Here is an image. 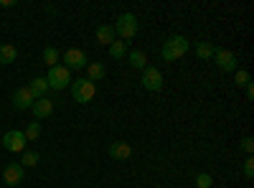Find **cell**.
Returning <instances> with one entry per match:
<instances>
[{
    "label": "cell",
    "mask_w": 254,
    "mask_h": 188,
    "mask_svg": "<svg viewBox=\"0 0 254 188\" xmlns=\"http://www.w3.org/2000/svg\"><path fill=\"white\" fill-rule=\"evenodd\" d=\"M188 38L186 36H171L163 44V49H160V54H163V61H168V64H173V61H178L181 56H186L188 54Z\"/></svg>",
    "instance_id": "cell-1"
},
{
    "label": "cell",
    "mask_w": 254,
    "mask_h": 188,
    "mask_svg": "<svg viewBox=\"0 0 254 188\" xmlns=\"http://www.w3.org/2000/svg\"><path fill=\"white\" fill-rule=\"evenodd\" d=\"M112 28H115V36L125 38V44H127V41H132L137 36V15L135 13H120L117 23Z\"/></svg>",
    "instance_id": "cell-2"
},
{
    "label": "cell",
    "mask_w": 254,
    "mask_h": 188,
    "mask_svg": "<svg viewBox=\"0 0 254 188\" xmlns=\"http://www.w3.org/2000/svg\"><path fill=\"white\" fill-rule=\"evenodd\" d=\"M71 94H74V102L87 104V102H92L97 97V84H94V81H89L87 76L76 79V81H71Z\"/></svg>",
    "instance_id": "cell-3"
},
{
    "label": "cell",
    "mask_w": 254,
    "mask_h": 188,
    "mask_svg": "<svg viewBox=\"0 0 254 188\" xmlns=\"http://www.w3.org/2000/svg\"><path fill=\"white\" fill-rule=\"evenodd\" d=\"M46 81H49V89H56V92H61V89H69L71 87V71L64 66V64H59V66H54V69H49V76H46Z\"/></svg>",
    "instance_id": "cell-4"
},
{
    "label": "cell",
    "mask_w": 254,
    "mask_h": 188,
    "mask_svg": "<svg viewBox=\"0 0 254 188\" xmlns=\"http://www.w3.org/2000/svg\"><path fill=\"white\" fill-rule=\"evenodd\" d=\"M214 61H216V66L221 71H237L239 69V59L234 51H229V49H216L214 51Z\"/></svg>",
    "instance_id": "cell-5"
},
{
    "label": "cell",
    "mask_w": 254,
    "mask_h": 188,
    "mask_svg": "<svg viewBox=\"0 0 254 188\" xmlns=\"http://www.w3.org/2000/svg\"><path fill=\"white\" fill-rule=\"evenodd\" d=\"M26 145H28V140H26V135L20 132V130H8L3 135V148L8 153H23Z\"/></svg>",
    "instance_id": "cell-6"
},
{
    "label": "cell",
    "mask_w": 254,
    "mask_h": 188,
    "mask_svg": "<svg viewBox=\"0 0 254 188\" xmlns=\"http://www.w3.org/2000/svg\"><path fill=\"white\" fill-rule=\"evenodd\" d=\"M61 61H64V66H66L69 71L71 69H87V54H84L81 49H69V51H64V56H61Z\"/></svg>",
    "instance_id": "cell-7"
},
{
    "label": "cell",
    "mask_w": 254,
    "mask_h": 188,
    "mask_svg": "<svg viewBox=\"0 0 254 188\" xmlns=\"http://www.w3.org/2000/svg\"><path fill=\"white\" fill-rule=\"evenodd\" d=\"M163 74L155 69V66H145L142 69V87L147 89V92H160L163 89Z\"/></svg>",
    "instance_id": "cell-8"
},
{
    "label": "cell",
    "mask_w": 254,
    "mask_h": 188,
    "mask_svg": "<svg viewBox=\"0 0 254 188\" xmlns=\"http://www.w3.org/2000/svg\"><path fill=\"white\" fill-rule=\"evenodd\" d=\"M23 176H26V168L20 163H8L5 168H3V183L10 186V188L23 183Z\"/></svg>",
    "instance_id": "cell-9"
},
{
    "label": "cell",
    "mask_w": 254,
    "mask_h": 188,
    "mask_svg": "<svg viewBox=\"0 0 254 188\" xmlns=\"http://www.w3.org/2000/svg\"><path fill=\"white\" fill-rule=\"evenodd\" d=\"M33 102H36V97L31 94L28 87H18V89L13 92V107H15V110H31Z\"/></svg>",
    "instance_id": "cell-10"
},
{
    "label": "cell",
    "mask_w": 254,
    "mask_h": 188,
    "mask_svg": "<svg viewBox=\"0 0 254 188\" xmlns=\"http://www.w3.org/2000/svg\"><path fill=\"white\" fill-rule=\"evenodd\" d=\"M107 153H110L112 160H130V158H132V148H130V142H125V140L112 142Z\"/></svg>",
    "instance_id": "cell-11"
},
{
    "label": "cell",
    "mask_w": 254,
    "mask_h": 188,
    "mask_svg": "<svg viewBox=\"0 0 254 188\" xmlns=\"http://www.w3.org/2000/svg\"><path fill=\"white\" fill-rule=\"evenodd\" d=\"M33 117L36 120H46V117H51V112H54V102L49 99V97H41V99H36L33 102Z\"/></svg>",
    "instance_id": "cell-12"
},
{
    "label": "cell",
    "mask_w": 254,
    "mask_h": 188,
    "mask_svg": "<svg viewBox=\"0 0 254 188\" xmlns=\"http://www.w3.org/2000/svg\"><path fill=\"white\" fill-rule=\"evenodd\" d=\"M112 41H117V36H115V28H112L110 23L97 26V44H102V46H110Z\"/></svg>",
    "instance_id": "cell-13"
},
{
    "label": "cell",
    "mask_w": 254,
    "mask_h": 188,
    "mask_svg": "<svg viewBox=\"0 0 254 188\" xmlns=\"http://www.w3.org/2000/svg\"><path fill=\"white\" fill-rule=\"evenodd\" d=\"M28 89H31V94H33L36 99L46 97V92H49V81H46V76H36V79H31Z\"/></svg>",
    "instance_id": "cell-14"
},
{
    "label": "cell",
    "mask_w": 254,
    "mask_h": 188,
    "mask_svg": "<svg viewBox=\"0 0 254 188\" xmlns=\"http://www.w3.org/2000/svg\"><path fill=\"white\" fill-rule=\"evenodd\" d=\"M214 51H216V46L211 44V41H201V44H196V56L203 59V61L214 59Z\"/></svg>",
    "instance_id": "cell-15"
},
{
    "label": "cell",
    "mask_w": 254,
    "mask_h": 188,
    "mask_svg": "<svg viewBox=\"0 0 254 188\" xmlns=\"http://www.w3.org/2000/svg\"><path fill=\"white\" fill-rule=\"evenodd\" d=\"M87 79L89 81H99V79H104V74H107V69H104L99 61H92V64H87Z\"/></svg>",
    "instance_id": "cell-16"
},
{
    "label": "cell",
    "mask_w": 254,
    "mask_h": 188,
    "mask_svg": "<svg viewBox=\"0 0 254 188\" xmlns=\"http://www.w3.org/2000/svg\"><path fill=\"white\" fill-rule=\"evenodd\" d=\"M127 59H130V66L132 69H145L147 66V54L145 51H130V54H127Z\"/></svg>",
    "instance_id": "cell-17"
},
{
    "label": "cell",
    "mask_w": 254,
    "mask_h": 188,
    "mask_svg": "<svg viewBox=\"0 0 254 188\" xmlns=\"http://www.w3.org/2000/svg\"><path fill=\"white\" fill-rule=\"evenodd\" d=\"M15 56H18L15 46H10V44H0V64H13Z\"/></svg>",
    "instance_id": "cell-18"
},
{
    "label": "cell",
    "mask_w": 254,
    "mask_h": 188,
    "mask_svg": "<svg viewBox=\"0 0 254 188\" xmlns=\"http://www.w3.org/2000/svg\"><path fill=\"white\" fill-rule=\"evenodd\" d=\"M59 61H61V54H59L54 46H46V49H44V64H46L49 69H54V66H59Z\"/></svg>",
    "instance_id": "cell-19"
},
{
    "label": "cell",
    "mask_w": 254,
    "mask_h": 188,
    "mask_svg": "<svg viewBox=\"0 0 254 188\" xmlns=\"http://www.w3.org/2000/svg\"><path fill=\"white\" fill-rule=\"evenodd\" d=\"M38 160H41V155L33 153V150H23V153H20V165H23V168H36Z\"/></svg>",
    "instance_id": "cell-20"
},
{
    "label": "cell",
    "mask_w": 254,
    "mask_h": 188,
    "mask_svg": "<svg viewBox=\"0 0 254 188\" xmlns=\"http://www.w3.org/2000/svg\"><path fill=\"white\" fill-rule=\"evenodd\" d=\"M110 56L112 59H125L127 56V44L125 41H112L110 44Z\"/></svg>",
    "instance_id": "cell-21"
},
{
    "label": "cell",
    "mask_w": 254,
    "mask_h": 188,
    "mask_svg": "<svg viewBox=\"0 0 254 188\" xmlns=\"http://www.w3.org/2000/svg\"><path fill=\"white\" fill-rule=\"evenodd\" d=\"M23 135H26V140H28V142L38 140V135H41V122H36V120H33V122H28V127H26V132H23Z\"/></svg>",
    "instance_id": "cell-22"
},
{
    "label": "cell",
    "mask_w": 254,
    "mask_h": 188,
    "mask_svg": "<svg viewBox=\"0 0 254 188\" xmlns=\"http://www.w3.org/2000/svg\"><path fill=\"white\" fill-rule=\"evenodd\" d=\"M214 186V178H211V173H198L196 176V188H211Z\"/></svg>",
    "instance_id": "cell-23"
},
{
    "label": "cell",
    "mask_w": 254,
    "mask_h": 188,
    "mask_svg": "<svg viewBox=\"0 0 254 188\" xmlns=\"http://www.w3.org/2000/svg\"><path fill=\"white\" fill-rule=\"evenodd\" d=\"M234 81H237V87H247V84H252V76H249V71H244V69H237V76H234Z\"/></svg>",
    "instance_id": "cell-24"
},
{
    "label": "cell",
    "mask_w": 254,
    "mask_h": 188,
    "mask_svg": "<svg viewBox=\"0 0 254 188\" xmlns=\"http://www.w3.org/2000/svg\"><path fill=\"white\" fill-rule=\"evenodd\" d=\"M242 171H244V178H247V181L254 178V158H252V155L244 160V168H242Z\"/></svg>",
    "instance_id": "cell-25"
},
{
    "label": "cell",
    "mask_w": 254,
    "mask_h": 188,
    "mask_svg": "<svg viewBox=\"0 0 254 188\" xmlns=\"http://www.w3.org/2000/svg\"><path fill=\"white\" fill-rule=\"evenodd\" d=\"M242 150H244L247 155H252V150H254V140H252V137H244V140H242Z\"/></svg>",
    "instance_id": "cell-26"
},
{
    "label": "cell",
    "mask_w": 254,
    "mask_h": 188,
    "mask_svg": "<svg viewBox=\"0 0 254 188\" xmlns=\"http://www.w3.org/2000/svg\"><path fill=\"white\" fill-rule=\"evenodd\" d=\"M15 0H0V8H13Z\"/></svg>",
    "instance_id": "cell-27"
},
{
    "label": "cell",
    "mask_w": 254,
    "mask_h": 188,
    "mask_svg": "<svg viewBox=\"0 0 254 188\" xmlns=\"http://www.w3.org/2000/svg\"><path fill=\"white\" fill-rule=\"evenodd\" d=\"M244 89H247V99H254V87H252V84H247Z\"/></svg>",
    "instance_id": "cell-28"
}]
</instances>
